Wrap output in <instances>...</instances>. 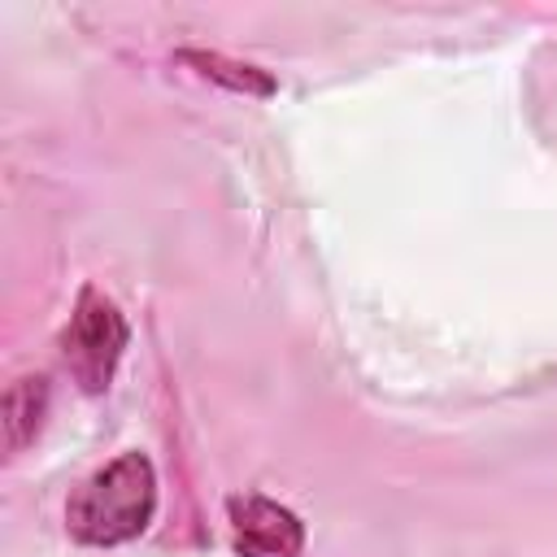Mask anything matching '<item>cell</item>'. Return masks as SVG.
<instances>
[{"label": "cell", "mask_w": 557, "mask_h": 557, "mask_svg": "<svg viewBox=\"0 0 557 557\" xmlns=\"http://www.w3.org/2000/svg\"><path fill=\"white\" fill-rule=\"evenodd\" d=\"M152 513H157V470L144 453H122L70 496L65 527L78 544L113 548L144 535Z\"/></svg>", "instance_id": "1"}, {"label": "cell", "mask_w": 557, "mask_h": 557, "mask_svg": "<svg viewBox=\"0 0 557 557\" xmlns=\"http://www.w3.org/2000/svg\"><path fill=\"white\" fill-rule=\"evenodd\" d=\"M126 344H131V326H126L122 309L104 292L83 287L78 305L70 313V326L61 331V357H65V370L74 374V383L83 392H104L113 383V370H117Z\"/></svg>", "instance_id": "2"}, {"label": "cell", "mask_w": 557, "mask_h": 557, "mask_svg": "<svg viewBox=\"0 0 557 557\" xmlns=\"http://www.w3.org/2000/svg\"><path fill=\"white\" fill-rule=\"evenodd\" d=\"M226 518H231V540L239 557H300L305 553V522L270 496H257V492L231 496Z\"/></svg>", "instance_id": "3"}, {"label": "cell", "mask_w": 557, "mask_h": 557, "mask_svg": "<svg viewBox=\"0 0 557 557\" xmlns=\"http://www.w3.org/2000/svg\"><path fill=\"white\" fill-rule=\"evenodd\" d=\"M44 413H48V379L44 374H26L4 392V444H9V453L26 448L39 435Z\"/></svg>", "instance_id": "4"}, {"label": "cell", "mask_w": 557, "mask_h": 557, "mask_svg": "<svg viewBox=\"0 0 557 557\" xmlns=\"http://www.w3.org/2000/svg\"><path fill=\"white\" fill-rule=\"evenodd\" d=\"M178 61L187 65H200L205 78L231 87V91H248V96H270L274 91V78L257 65H244V61H231V57H218V52H196V48H183Z\"/></svg>", "instance_id": "5"}]
</instances>
